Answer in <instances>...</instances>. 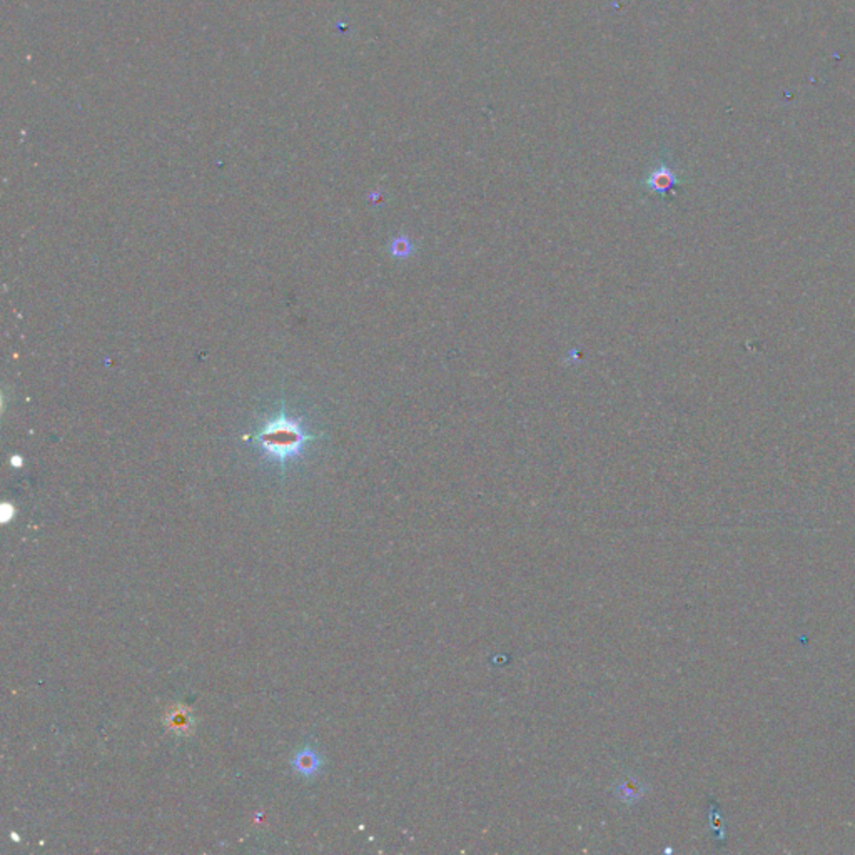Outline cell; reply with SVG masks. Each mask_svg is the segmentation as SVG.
Listing matches in <instances>:
<instances>
[{
	"mask_svg": "<svg viewBox=\"0 0 855 855\" xmlns=\"http://www.w3.org/2000/svg\"><path fill=\"white\" fill-rule=\"evenodd\" d=\"M316 436L308 431L303 419L291 416L286 411H278L261 424L254 434L266 460L286 465L303 455V451Z\"/></svg>",
	"mask_w": 855,
	"mask_h": 855,
	"instance_id": "obj_1",
	"label": "cell"
},
{
	"mask_svg": "<svg viewBox=\"0 0 855 855\" xmlns=\"http://www.w3.org/2000/svg\"><path fill=\"white\" fill-rule=\"evenodd\" d=\"M166 722L174 733H181V735H189L192 727H194V718H192L189 710L184 707L171 710Z\"/></svg>",
	"mask_w": 855,
	"mask_h": 855,
	"instance_id": "obj_2",
	"label": "cell"
},
{
	"mask_svg": "<svg viewBox=\"0 0 855 855\" xmlns=\"http://www.w3.org/2000/svg\"><path fill=\"white\" fill-rule=\"evenodd\" d=\"M675 184H677V177H675L673 172L668 171L666 167H661V169H659V171L651 172V176L649 179V187H650V191H654V192H666V191H670Z\"/></svg>",
	"mask_w": 855,
	"mask_h": 855,
	"instance_id": "obj_3",
	"label": "cell"
},
{
	"mask_svg": "<svg viewBox=\"0 0 855 855\" xmlns=\"http://www.w3.org/2000/svg\"><path fill=\"white\" fill-rule=\"evenodd\" d=\"M296 769L301 772L304 775H311L314 772L318 770V767H320V758L316 757V753L313 750H303L298 753L296 757Z\"/></svg>",
	"mask_w": 855,
	"mask_h": 855,
	"instance_id": "obj_4",
	"label": "cell"
}]
</instances>
